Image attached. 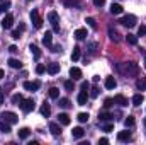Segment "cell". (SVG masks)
Instances as JSON below:
<instances>
[{
  "mask_svg": "<svg viewBox=\"0 0 146 145\" xmlns=\"http://www.w3.org/2000/svg\"><path fill=\"white\" fill-rule=\"evenodd\" d=\"M48 21H49V24L53 28V33H60V17H58V14L54 10H51L48 14Z\"/></svg>",
  "mask_w": 146,
  "mask_h": 145,
  "instance_id": "1",
  "label": "cell"
},
{
  "mask_svg": "<svg viewBox=\"0 0 146 145\" xmlns=\"http://www.w3.org/2000/svg\"><path fill=\"white\" fill-rule=\"evenodd\" d=\"M138 72H139V67H138L134 62L124 63V73H126V77H136Z\"/></svg>",
  "mask_w": 146,
  "mask_h": 145,
  "instance_id": "2",
  "label": "cell"
},
{
  "mask_svg": "<svg viewBox=\"0 0 146 145\" xmlns=\"http://www.w3.org/2000/svg\"><path fill=\"white\" fill-rule=\"evenodd\" d=\"M31 22L34 24L36 29H41V28H42V22H44V21H42V17L39 15L37 10H31Z\"/></svg>",
  "mask_w": 146,
  "mask_h": 145,
  "instance_id": "3",
  "label": "cell"
},
{
  "mask_svg": "<svg viewBox=\"0 0 146 145\" xmlns=\"http://www.w3.org/2000/svg\"><path fill=\"white\" fill-rule=\"evenodd\" d=\"M119 22H121L122 26H126V28H134V26H136V15L127 14V15H124Z\"/></svg>",
  "mask_w": 146,
  "mask_h": 145,
  "instance_id": "4",
  "label": "cell"
},
{
  "mask_svg": "<svg viewBox=\"0 0 146 145\" xmlns=\"http://www.w3.org/2000/svg\"><path fill=\"white\" fill-rule=\"evenodd\" d=\"M2 118H3L7 123H10V125H14V123L19 121V116H17L15 113H12V111H3V113H2Z\"/></svg>",
  "mask_w": 146,
  "mask_h": 145,
  "instance_id": "5",
  "label": "cell"
},
{
  "mask_svg": "<svg viewBox=\"0 0 146 145\" xmlns=\"http://www.w3.org/2000/svg\"><path fill=\"white\" fill-rule=\"evenodd\" d=\"M36 108V103L33 101V99H24L22 103H21V109L24 111V113H31V111H34Z\"/></svg>",
  "mask_w": 146,
  "mask_h": 145,
  "instance_id": "6",
  "label": "cell"
},
{
  "mask_svg": "<svg viewBox=\"0 0 146 145\" xmlns=\"http://www.w3.org/2000/svg\"><path fill=\"white\" fill-rule=\"evenodd\" d=\"M22 85H24V89H26V91H31V92H36L37 89L41 87L39 80H33V82H31V80H26Z\"/></svg>",
  "mask_w": 146,
  "mask_h": 145,
  "instance_id": "7",
  "label": "cell"
},
{
  "mask_svg": "<svg viewBox=\"0 0 146 145\" xmlns=\"http://www.w3.org/2000/svg\"><path fill=\"white\" fill-rule=\"evenodd\" d=\"M12 26H14V15L12 14H7L3 17V21H2V28L3 29H10Z\"/></svg>",
  "mask_w": 146,
  "mask_h": 145,
  "instance_id": "8",
  "label": "cell"
},
{
  "mask_svg": "<svg viewBox=\"0 0 146 145\" xmlns=\"http://www.w3.org/2000/svg\"><path fill=\"white\" fill-rule=\"evenodd\" d=\"M46 72L49 73V75H56V73L60 72V63H56V62H51V63L46 67Z\"/></svg>",
  "mask_w": 146,
  "mask_h": 145,
  "instance_id": "9",
  "label": "cell"
},
{
  "mask_svg": "<svg viewBox=\"0 0 146 145\" xmlns=\"http://www.w3.org/2000/svg\"><path fill=\"white\" fill-rule=\"evenodd\" d=\"M87 101H88V92H87V91H82V92L76 96V103H78L80 106H83V104H87Z\"/></svg>",
  "mask_w": 146,
  "mask_h": 145,
  "instance_id": "10",
  "label": "cell"
},
{
  "mask_svg": "<svg viewBox=\"0 0 146 145\" xmlns=\"http://www.w3.org/2000/svg\"><path fill=\"white\" fill-rule=\"evenodd\" d=\"M42 44H44V46H48V48H51V46H53V31H48V33L42 36Z\"/></svg>",
  "mask_w": 146,
  "mask_h": 145,
  "instance_id": "11",
  "label": "cell"
},
{
  "mask_svg": "<svg viewBox=\"0 0 146 145\" xmlns=\"http://www.w3.org/2000/svg\"><path fill=\"white\" fill-rule=\"evenodd\" d=\"M70 121H72V119H70V116H68L66 113H60V114H58V123H61L63 126H68Z\"/></svg>",
  "mask_w": 146,
  "mask_h": 145,
  "instance_id": "12",
  "label": "cell"
},
{
  "mask_svg": "<svg viewBox=\"0 0 146 145\" xmlns=\"http://www.w3.org/2000/svg\"><path fill=\"white\" fill-rule=\"evenodd\" d=\"M117 140H119V142H131L133 137H131L129 132H119V133H117Z\"/></svg>",
  "mask_w": 146,
  "mask_h": 145,
  "instance_id": "13",
  "label": "cell"
},
{
  "mask_svg": "<svg viewBox=\"0 0 146 145\" xmlns=\"http://www.w3.org/2000/svg\"><path fill=\"white\" fill-rule=\"evenodd\" d=\"M49 132H51V135H54V137H60V135H61V128H60L58 123H49Z\"/></svg>",
  "mask_w": 146,
  "mask_h": 145,
  "instance_id": "14",
  "label": "cell"
},
{
  "mask_svg": "<svg viewBox=\"0 0 146 145\" xmlns=\"http://www.w3.org/2000/svg\"><path fill=\"white\" fill-rule=\"evenodd\" d=\"M70 77H72L73 80H80L82 79V70L78 67H72L70 68Z\"/></svg>",
  "mask_w": 146,
  "mask_h": 145,
  "instance_id": "15",
  "label": "cell"
},
{
  "mask_svg": "<svg viewBox=\"0 0 146 145\" xmlns=\"http://www.w3.org/2000/svg\"><path fill=\"white\" fill-rule=\"evenodd\" d=\"M110 14H112V15L122 14V5H121V3H112V5H110Z\"/></svg>",
  "mask_w": 146,
  "mask_h": 145,
  "instance_id": "16",
  "label": "cell"
},
{
  "mask_svg": "<svg viewBox=\"0 0 146 145\" xmlns=\"http://www.w3.org/2000/svg\"><path fill=\"white\" fill-rule=\"evenodd\" d=\"M114 103H115V104H119V106H127V104H129V103H127V99H126L122 94H117V96L114 97Z\"/></svg>",
  "mask_w": 146,
  "mask_h": 145,
  "instance_id": "17",
  "label": "cell"
},
{
  "mask_svg": "<svg viewBox=\"0 0 146 145\" xmlns=\"http://www.w3.org/2000/svg\"><path fill=\"white\" fill-rule=\"evenodd\" d=\"M109 38L114 43H119V41H121V34H119L115 29H112V28H109Z\"/></svg>",
  "mask_w": 146,
  "mask_h": 145,
  "instance_id": "18",
  "label": "cell"
},
{
  "mask_svg": "<svg viewBox=\"0 0 146 145\" xmlns=\"http://www.w3.org/2000/svg\"><path fill=\"white\" fill-rule=\"evenodd\" d=\"M110 119H114V114H110V113H100L99 114V121L100 123H104V121H110Z\"/></svg>",
  "mask_w": 146,
  "mask_h": 145,
  "instance_id": "19",
  "label": "cell"
},
{
  "mask_svg": "<svg viewBox=\"0 0 146 145\" xmlns=\"http://www.w3.org/2000/svg\"><path fill=\"white\" fill-rule=\"evenodd\" d=\"M9 67H10V68L19 70V68H22V63H21L17 58H10V60H9Z\"/></svg>",
  "mask_w": 146,
  "mask_h": 145,
  "instance_id": "20",
  "label": "cell"
},
{
  "mask_svg": "<svg viewBox=\"0 0 146 145\" xmlns=\"http://www.w3.org/2000/svg\"><path fill=\"white\" fill-rule=\"evenodd\" d=\"M17 133H19V138H21V140H26V138H27V137L31 135V130L24 126V128H21V130H19Z\"/></svg>",
  "mask_w": 146,
  "mask_h": 145,
  "instance_id": "21",
  "label": "cell"
},
{
  "mask_svg": "<svg viewBox=\"0 0 146 145\" xmlns=\"http://www.w3.org/2000/svg\"><path fill=\"white\" fill-rule=\"evenodd\" d=\"M75 38H76V39H85V38H87V29H85V28H78V29L75 31Z\"/></svg>",
  "mask_w": 146,
  "mask_h": 145,
  "instance_id": "22",
  "label": "cell"
},
{
  "mask_svg": "<svg viewBox=\"0 0 146 145\" xmlns=\"http://www.w3.org/2000/svg\"><path fill=\"white\" fill-rule=\"evenodd\" d=\"M117 85V80L114 77H106V89H114Z\"/></svg>",
  "mask_w": 146,
  "mask_h": 145,
  "instance_id": "23",
  "label": "cell"
},
{
  "mask_svg": "<svg viewBox=\"0 0 146 145\" xmlns=\"http://www.w3.org/2000/svg\"><path fill=\"white\" fill-rule=\"evenodd\" d=\"M72 135H73V138H82V137L85 135V132H83V128H82V126H76V128H73Z\"/></svg>",
  "mask_w": 146,
  "mask_h": 145,
  "instance_id": "24",
  "label": "cell"
},
{
  "mask_svg": "<svg viewBox=\"0 0 146 145\" xmlns=\"http://www.w3.org/2000/svg\"><path fill=\"white\" fill-rule=\"evenodd\" d=\"M136 87H138V91H146V77H141L136 80Z\"/></svg>",
  "mask_w": 146,
  "mask_h": 145,
  "instance_id": "25",
  "label": "cell"
},
{
  "mask_svg": "<svg viewBox=\"0 0 146 145\" xmlns=\"http://www.w3.org/2000/svg\"><path fill=\"white\" fill-rule=\"evenodd\" d=\"M0 132L2 133H9L10 132V123H7L5 119H2L0 121Z\"/></svg>",
  "mask_w": 146,
  "mask_h": 145,
  "instance_id": "26",
  "label": "cell"
},
{
  "mask_svg": "<svg viewBox=\"0 0 146 145\" xmlns=\"http://www.w3.org/2000/svg\"><path fill=\"white\" fill-rule=\"evenodd\" d=\"M49 97L51 99H60V89L58 87H51L49 89Z\"/></svg>",
  "mask_w": 146,
  "mask_h": 145,
  "instance_id": "27",
  "label": "cell"
},
{
  "mask_svg": "<svg viewBox=\"0 0 146 145\" xmlns=\"http://www.w3.org/2000/svg\"><path fill=\"white\" fill-rule=\"evenodd\" d=\"M143 103V94H134L133 96V106H141Z\"/></svg>",
  "mask_w": 146,
  "mask_h": 145,
  "instance_id": "28",
  "label": "cell"
},
{
  "mask_svg": "<svg viewBox=\"0 0 146 145\" xmlns=\"http://www.w3.org/2000/svg\"><path fill=\"white\" fill-rule=\"evenodd\" d=\"M41 114H42L44 118H48V116L51 114V108H49V104H46V103H44V104L41 106Z\"/></svg>",
  "mask_w": 146,
  "mask_h": 145,
  "instance_id": "29",
  "label": "cell"
},
{
  "mask_svg": "<svg viewBox=\"0 0 146 145\" xmlns=\"http://www.w3.org/2000/svg\"><path fill=\"white\" fill-rule=\"evenodd\" d=\"M72 60H73V62H78V60H80V46H75V48H73Z\"/></svg>",
  "mask_w": 146,
  "mask_h": 145,
  "instance_id": "30",
  "label": "cell"
},
{
  "mask_svg": "<svg viewBox=\"0 0 146 145\" xmlns=\"http://www.w3.org/2000/svg\"><path fill=\"white\" fill-rule=\"evenodd\" d=\"M29 50H31V53H33V56H34L36 60L41 56V51H39V48H37L36 44H31V46H29Z\"/></svg>",
  "mask_w": 146,
  "mask_h": 145,
  "instance_id": "31",
  "label": "cell"
},
{
  "mask_svg": "<svg viewBox=\"0 0 146 145\" xmlns=\"http://www.w3.org/2000/svg\"><path fill=\"white\" fill-rule=\"evenodd\" d=\"M24 101V97H22V94H14L12 96V103L14 104H17V106H21V103Z\"/></svg>",
  "mask_w": 146,
  "mask_h": 145,
  "instance_id": "32",
  "label": "cell"
},
{
  "mask_svg": "<svg viewBox=\"0 0 146 145\" xmlns=\"http://www.w3.org/2000/svg\"><path fill=\"white\" fill-rule=\"evenodd\" d=\"M88 118H90V116H88V113H78V116H76V119H78L80 123H87V121H88Z\"/></svg>",
  "mask_w": 146,
  "mask_h": 145,
  "instance_id": "33",
  "label": "cell"
},
{
  "mask_svg": "<svg viewBox=\"0 0 146 145\" xmlns=\"http://www.w3.org/2000/svg\"><path fill=\"white\" fill-rule=\"evenodd\" d=\"M134 123H136V119H134V116H127V118L124 119V125H126L127 128H133V126H134Z\"/></svg>",
  "mask_w": 146,
  "mask_h": 145,
  "instance_id": "34",
  "label": "cell"
},
{
  "mask_svg": "<svg viewBox=\"0 0 146 145\" xmlns=\"http://www.w3.org/2000/svg\"><path fill=\"white\" fill-rule=\"evenodd\" d=\"M85 22H87L92 29H97V21H95L94 17H87V19H85Z\"/></svg>",
  "mask_w": 146,
  "mask_h": 145,
  "instance_id": "35",
  "label": "cell"
},
{
  "mask_svg": "<svg viewBox=\"0 0 146 145\" xmlns=\"http://www.w3.org/2000/svg\"><path fill=\"white\" fill-rule=\"evenodd\" d=\"M60 106H61V108H70V106H72V103H70V99L61 97V99H60Z\"/></svg>",
  "mask_w": 146,
  "mask_h": 145,
  "instance_id": "36",
  "label": "cell"
},
{
  "mask_svg": "<svg viewBox=\"0 0 146 145\" xmlns=\"http://www.w3.org/2000/svg\"><path fill=\"white\" fill-rule=\"evenodd\" d=\"M9 7H10V2H2L0 3V14H5L9 10Z\"/></svg>",
  "mask_w": 146,
  "mask_h": 145,
  "instance_id": "37",
  "label": "cell"
},
{
  "mask_svg": "<svg viewBox=\"0 0 146 145\" xmlns=\"http://www.w3.org/2000/svg\"><path fill=\"white\" fill-rule=\"evenodd\" d=\"M88 53L95 55L97 53V43H88Z\"/></svg>",
  "mask_w": 146,
  "mask_h": 145,
  "instance_id": "38",
  "label": "cell"
},
{
  "mask_svg": "<svg viewBox=\"0 0 146 145\" xmlns=\"http://www.w3.org/2000/svg\"><path fill=\"white\" fill-rule=\"evenodd\" d=\"M126 39H127L129 44H136V43H138V36H134V34H127Z\"/></svg>",
  "mask_w": 146,
  "mask_h": 145,
  "instance_id": "39",
  "label": "cell"
},
{
  "mask_svg": "<svg viewBox=\"0 0 146 145\" xmlns=\"http://www.w3.org/2000/svg\"><path fill=\"white\" fill-rule=\"evenodd\" d=\"M99 94H100V89H99V87H92V92H90L88 96H90V97H97Z\"/></svg>",
  "mask_w": 146,
  "mask_h": 145,
  "instance_id": "40",
  "label": "cell"
},
{
  "mask_svg": "<svg viewBox=\"0 0 146 145\" xmlns=\"http://www.w3.org/2000/svg\"><path fill=\"white\" fill-rule=\"evenodd\" d=\"M73 87H75L73 79H72V80H66V82H65V89H66V91H73Z\"/></svg>",
  "mask_w": 146,
  "mask_h": 145,
  "instance_id": "41",
  "label": "cell"
},
{
  "mask_svg": "<svg viewBox=\"0 0 146 145\" xmlns=\"http://www.w3.org/2000/svg\"><path fill=\"white\" fill-rule=\"evenodd\" d=\"M65 5L66 7H75V5H78V0H65Z\"/></svg>",
  "mask_w": 146,
  "mask_h": 145,
  "instance_id": "42",
  "label": "cell"
},
{
  "mask_svg": "<svg viewBox=\"0 0 146 145\" xmlns=\"http://www.w3.org/2000/svg\"><path fill=\"white\" fill-rule=\"evenodd\" d=\"M102 130L109 133V132H112V130H114V125H112V123H107V125H104V126H102Z\"/></svg>",
  "mask_w": 146,
  "mask_h": 145,
  "instance_id": "43",
  "label": "cell"
},
{
  "mask_svg": "<svg viewBox=\"0 0 146 145\" xmlns=\"http://www.w3.org/2000/svg\"><path fill=\"white\" fill-rule=\"evenodd\" d=\"M112 104H115V103H114V99H110V97H107V99L104 101V108H110Z\"/></svg>",
  "mask_w": 146,
  "mask_h": 145,
  "instance_id": "44",
  "label": "cell"
},
{
  "mask_svg": "<svg viewBox=\"0 0 146 145\" xmlns=\"http://www.w3.org/2000/svg\"><path fill=\"white\" fill-rule=\"evenodd\" d=\"M44 72H46V67L39 63V65H37V67H36V73H39V75H41V73H44Z\"/></svg>",
  "mask_w": 146,
  "mask_h": 145,
  "instance_id": "45",
  "label": "cell"
},
{
  "mask_svg": "<svg viewBox=\"0 0 146 145\" xmlns=\"http://www.w3.org/2000/svg\"><path fill=\"white\" fill-rule=\"evenodd\" d=\"M146 34V26H139L138 28V36H145Z\"/></svg>",
  "mask_w": 146,
  "mask_h": 145,
  "instance_id": "46",
  "label": "cell"
},
{
  "mask_svg": "<svg viewBox=\"0 0 146 145\" xmlns=\"http://www.w3.org/2000/svg\"><path fill=\"white\" fill-rule=\"evenodd\" d=\"M80 87H82V91H87V92H88V89H90V84H88V82H85V80H83V82H82V85H80Z\"/></svg>",
  "mask_w": 146,
  "mask_h": 145,
  "instance_id": "47",
  "label": "cell"
},
{
  "mask_svg": "<svg viewBox=\"0 0 146 145\" xmlns=\"http://www.w3.org/2000/svg\"><path fill=\"white\" fill-rule=\"evenodd\" d=\"M94 3H95V7H104L106 0H94Z\"/></svg>",
  "mask_w": 146,
  "mask_h": 145,
  "instance_id": "48",
  "label": "cell"
},
{
  "mask_svg": "<svg viewBox=\"0 0 146 145\" xmlns=\"http://www.w3.org/2000/svg\"><path fill=\"white\" fill-rule=\"evenodd\" d=\"M12 38H14V39H19V38H21V31H19V29L14 31V33H12Z\"/></svg>",
  "mask_w": 146,
  "mask_h": 145,
  "instance_id": "49",
  "label": "cell"
},
{
  "mask_svg": "<svg viewBox=\"0 0 146 145\" xmlns=\"http://www.w3.org/2000/svg\"><path fill=\"white\" fill-rule=\"evenodd\" d=\"M3 101H5V97H3V89L0 87V104H3Z\"/></svg>",
  "mask_w": 146,
  "mask_h": 145,
  "instance_id": "50",
  "label": "cell"
},
{
  "mask_svg": "<svg viewBox=\"0 0 146 145\" xmlns=\"http://www.w3.org/2000/svg\"><path fill=\"white\" fill-rule=\"evenodd\" d=\"M99 144H100V145H107V144H109V140H107V138H100V140H99Z\"/></svg>",
  "mask_w": 146,
  "mask_h": 145,
  "instance_id": "51",
  "label": "cell"
},
{
  "mask_svg": "<svg viewBox=\"0 0 146 145\" xmlns=\"http://www.w3.org/2000/svg\"><path fill=\"white\" fill-rule=\"evenodd\" d=\"M9 51H10V53H15V51H17V46H15V44H12V46L9 48Z\"/></svg>",
  "mask_w": 146,
  "mask_h": 145,
  "instance_id": "52",
  "label": "cell"
},
{
  "mask_svg": "<svg viewBox=\"0 0 146 145\" xmlns=\"http://www.w3.org/2000/svg\"><path fill=\"white\" fill-rule=\"evenodd\" d=\"M53 51H56V53H58V51H61V48H60V46H53Z\"/></svg>",
  "mask_w": 146,
  "mask_h": 145,
  "instance_id": "53",
  "label": "cell"
},
{
  "mask_svg": "<svg viewBox=\"0 0 146 145\" xmlns=\"http://www.w3.org/2000/svg\"><path fill=\"white\" fill-rule=\"evenodd\" d=\"M2 77H3V70H0V79H2Z\"/></svg>",
  "mask_w": 146,
  "mask_h": 145,
  "instance_id": "54",
  "label": "cell"
},
{
  "mask_svg": "<svg viewBox=\"0 0 146 145\" xmlns=\"http://www.w3.org/2000/svg\"><path fill=\"white\" fill-rule=\"evenodd\" d=\"M145 68H146V55H145Z\"/></svg>",
  "mask_w": 146,
  "mask_h": 145,
  "instance_id": "55",
  "label": "cell"
},
{
  "mask_svg": "<svg viewBox=\"0 0 146 145\" xmlns=\"http://www.w3.org/2000/svg\"><path fill=\"white\" fill-rule=\"evenodd\" d=\"M145 126H146V119H145Z\"/></svg>",
  "mask_w": 146,
  "mask_h": 145,
  "instance_id": "56",
  "label": "cell"
},
{
  "mask_svg": "<svg viewBox=\"0 0 146 145\" xmlns=\"http://www.w3.org/2000/svg\"><path fill=\"white\" fill-rule=\"evenodd\" d=\"M29 2H31V0H29Z\"/></svg>",
  "mask_w": 146,
  "mask_h": 145,
  "instance_id": "57",
  "label": "cell"
}]
</instances>
